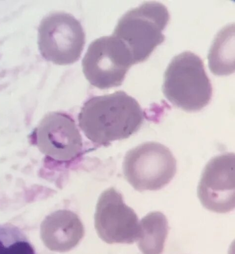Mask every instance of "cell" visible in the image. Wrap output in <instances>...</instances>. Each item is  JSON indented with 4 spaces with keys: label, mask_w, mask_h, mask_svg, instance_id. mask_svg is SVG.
I'll use <instances>...</instances> for the list:
<instances>
[{
    "label": "cell",
    "mask_w": 235,
    "mask_h": 254,
    "mask_svg": "<svg viewBox=\"0 0 235 254\" xmlns=\"http://www.w3.org/2000/svg\"><path fill=\"white\" fill-rule=\"evenodd\" d=\"M198 197L207 209L226 213L235 208V154L225 153L205 166L197 188Z\"/></svg>",
    "instance_id": "cell-9"
},
{
    "label": "cell",
    "mask_w": 235,
    "mask_h": 254,
    "mask_svg": "<svg viewBox=\"0 0 235 254\" xmlns=\"http://www.w3.org/2000/svg\"><path fill=\"white\" fill-rule=\"evenodd\" d=\"M34 135L40 151L56 161H72L81 152V136L74 120L66 113L47 114L35 129Z\"/></svg>",
    "instance_id": "cell-8"
},
{
    "label": "cell",
    "mask_w": 235,
    "mask_h": 254,
    "mask_svg": "<svg viewBox=\"0 0 235 254\" xmlns=\"http://www.w3.org/2000/svg\"><path fill=\"white\" fill-rule=\"evenodd\" d=\"M169 19L164 4L157 1H145L120 18L112 35L126 47L134 64L143 62L164 41L162 31Z\"/></svg>",
    "instance_id": "cell-3"
},
{
    "label": "cell",
    "mask_w": 235,
    "mask_h": 254,
    "mask_svg": "<svg viewBox=\"0 0 235 254\" xmlns=\"http://www.w3.org/2000/svg\"><path fill=\"white\" fill-rule=\"evenodd\" d=\"M138 246L143 254H161L169 231L166 216L160 211H153L140 222Z\"/></svg>",
    "instance_id": "cell-11"
},
{
    "label": "cell",
    "mask_w": 235,
    "mask_h": 254,
    "mask_svg": "<svg viewBox=\"0 0 235 254\" xmlns=\"http://www.w3.org/2000/svg\"><path fill=\"white\" fill-rule=\"evenodd\" d=\"M124 176L137 190H157L172 180L176 161L169 149L157 142H146L130 149L123 162Z\"/></svg>",
    "instance_id": "cell-4"
},
{
    "label": "cell",
    "mask_w": 235,
    "mask_h": 254,
    "mask_svg": "<svg viewBox=\"0 0 235 254\" xmlns=\"http://www.w3.org/2000/svg\"><path fill=\"white\" fill-rule=\"evenodd\" d=\"M162 92L174 106L187 112L206 107L213 94L202 59L186 51L174 56L164 74Z\"/></svg>",
    "instance_id": "cell-2"
},
{
    "label": "cell",
    "mask_w": 235,
    "mask_h": 254,
    "mask_svg": "<svg viewBox=\"0 0 235 254\" xmlns=\"http://www.w3.org/2000/svg\"><path fill=\"white\" fill-rule=\"evenodd\" d=\"M234 23L224 27L216 35L210 48L209 67L216 75H228L235 71Z\"/></svg>",
    "instance_id": "cell-12"
},
{
    "label": "cell",
    "mask_w": 235,
    "mask_h": 254,
    "mask_svg": "<svg viewBox=\"0 0 235 254\" xmlns=\"http://www.w3.org/2000/svg\"><path fill=\"white\" fill-rule=\"evenodd\" d=\"M134 64L129 50L113 35L93 41L82 62L83 72L87 80L101 89L121 85L128 69Z\"/></svg>",
    "instance_id": "cell-6"
},
{
    "label": "cell",
    "mask_w": 235,
    "mask_h": 254,
    "mask_svg": "<svg viewBox=\"0 0 235 254\" xmlns=\"http://www.w3.org/2000/svg\"><path fill=\"white\" fill-rule=\"evenodd\" d=\"M144 118L138 101L124 91H118L88 99L81 109L78 121L88 139L105 145L136 132Z\"/></svg>",
    "instance_id": "cell-1"
},
{
    "label": "cell",
    "mask_w": 235,
    "mask_h": 254,
    "mask_svg": "<svg viewBox=\"0 0 235 254\" xmlns=\"http://www.w3.org/2000/svg\"><path fill=\"white\" fill-rule=\"evenodd\" d=\"M38 44L45 60L57 64H69L79 59L85 44V34L80 23L73 15L54 12L41 20Z\"/></svg>",
    "instance_id": "cell-5"
},
{
    "label": "cell",
    "mask_w": 235,
    "mask_h": 254,
    "mask_svg": "<svg viewBox=\"0 0 235 254\" xmlns=\"http://www.w3.org/2000/svg\"><path fill=\"white\" fill-rule=\"evenodd\" d=\"M0 254H36L25 234L10 224H0Z\"/></svg>",
    "instance_id": "cell-13"
},
{
    "label": "cell",
    "mask_w": 235,
    "mask_h": 254,
    "mask_svg": "<svg viewBox=\"0 0 235 254\" xmlns=\"http://www.w3.org/2000/svg\"><path fill=\"white\" fill-rule=\"evenodd\" d=\"M94 225L98 236L108 244H131L137 241L140 235L138 216L113 188L106 189L99 197Z\"/></svg>",
    "instance_id": "cell-7"
},
{
    "label": "cell",
    "mask_w": 235,
    "mask_h": 254,
    "mask_svg": "<svg viewBox=\"0 0 235 254\" xmlns=\"http://www.w3.org/2000/svg\"><path fill=\"white\" fill-rule=\"evenodd\" d=\"M42 236L50 250L66 252L75 248L84 236V227L77 214L66 209L49 215L42 226Z\"/></svg>",
    "instance_id": "cell-10"
}]
</instances>
